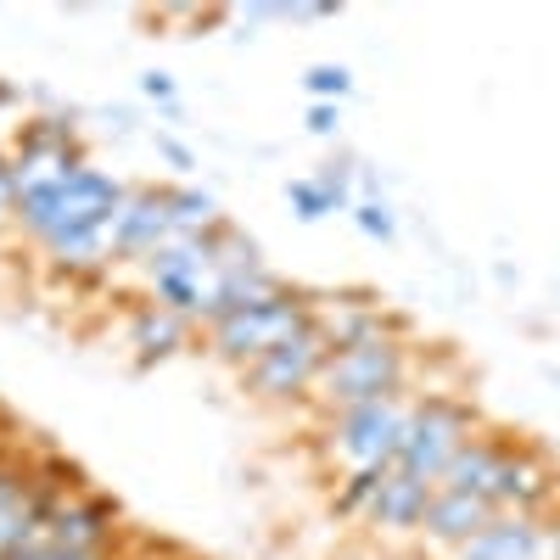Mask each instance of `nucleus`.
Returning <instances> with one entry per match:
<instances>
[{
    "instance_id": "1",
    "label": "nucleus",
    "mask_w": 560,
    "mask_h": 560,
    "mask_svg": "<svg viewBox=\"0 0 560 560\" xmlns=\"http://www.w3.org/2000/svg\"><path fill=\"white\" fill-rule=\"evenodd\" d=\"M124 191H129V185L113 179L96 163L68 168V174L45 179V185H34V191L18 197V230H23L28 242H39V247H57L68 236H84V230L107 224L118 213Z\"/></svg>"
},
{
    "instance_id": "2",
    "label": "nucleus",
    "mask_w": 560,
    "mask_h": 560,
    "mask_svg": "<svg viewBox=\"0 0 560 560\" xmlns=\"http://www.w3.org/2000/svg\"><path fill=\"white\" fill-rule=\"evenodd\" d=\"M409 376H415V353H409L404 337L359 342V348L331 353V364L319 370V382H314V393H308V409H314L319 420H331V415H342V409H359V404L409 393Z\"/></svg>"
},
{
    "instance_id": "3",
    "label": "nucleus",
    "mask_w": 560,
    "mask_h": 560,
    "mask_svg": "<svg viewBox=\"0 0 560 560\" xmlns=\"http://www.w3.org/2000/svg\"><path fill=\"white\" fill-rule=\"evenodd\" d=\"M314 325V292H303V287H287V292H275L269 303H258V308H247V314H236V319H224V325H213V331H202L208 337V353L219 359V364H230V370H247L269 353V348H280V342H292L298 331H308Z\"/></svg>"
},
{
    "instance_id": "4",
    "label": "nucleus",
    "mask_w": 560,
    "mask_h": 560,
    "mask_svg": "<svg viewBox=\"0 0 560 560\" xmlns=\"http://www.w3.org/2000/svg\"><path fill=\"white\" fill-rule=\"evenodd\" d=\"M482 432V415L477 404H465L454 393H415V409H409V427H404V443H398V465L427 482H443L448 459Z\"/></svg>"
},
{
    "instance_id": "5",
    "label": "nucleus",
    "mask_w": 560,
    "mask_h": 560,
    "mask_svg": "<svg viewBox=\"0 0 560 560\" xmlns=\"http://www.w3.org/2000/svg\"><path fill=\"white\" fill-rule=\"evenodd\" d=\"M409 409H415V393H393V398L331 415L325 420V454L342 465V477L348 471H387V465H398Z\"/></svg>"
},
{
    "instance_id": "6",
    "label": "nucleus",
    "mask_w": 560,
    "mask_h": 560,
    "mask_svg": "<svg viewBox=\"0 0 560 560\" xmlns=\"http://www.w3.org/2000/svg\"><path fill=\"white\" fill-rule=\"evenodd\" d=\"M140 280H147L152 303H163L168 314L191 319L202 331V314H208V298H213V253H208V236H174L163 242L147 264H135Z\"/></svg>"
},
{
    "instance_id": "7",
    "label": "nucleus",
    "mask_w": 560,
    "mask_h": 560,
    "mask_svg": "<svg viewBox=\"0 0 560 560\" xmlns=\"http://www.w3.org/2000/svg\"><path fill=\"white\" fill-rule=\"evenodd\" d=\"M331 364V342L319 337V325H308V331H298L292 342L269 348L253 370H247V393L264 398V404H308L319 370Z\"/></svg>"
},
{
    "instance_id": "8",
    "label": "nucleus",
    "mask_w": 560,
    "mask_h": 560,
    "mask_svg": "<svg viewBox=\"0 0 560 560\" xmlns=\"http://www.w3.org/2000/svg\"><path fill=\"white\" fill-rule=\"evenodd\" d=\"M555 493H560V471L549 465V454L533 448V443H522V438H510L488 504L493 510H516V516H549Z\"/></svg>"
},
{
    "instance_id": "9",
    "label": "nucleus",
    "mask_w": 560,
    "mask_h": 560,
    "mask_svg": "<svg viewBox=\"0 0 560 560\" xmlns=\"http://www.w3.org/2000/svg\"><path fill=\"white\" fill-rule=\"evenodd\" d=\"M124 533V516H118V504L102 499V493H68L57 499V510L45 516V544H57V549H79V555H113Z\"/></svg>"
},
{
    "instance_id": "10",
    "label": "nucleus",
    "mask_w": 560,
    "mask_h": 560,
    "mask_svg": "<svg viewBox=\"0 0 560 560\" xmlns=\"http://www.w3.org/2000/svg\"><path fill=\"white\" fill-rule=\"evenodd\" d=\"M107 230H113V258H124V264H147L163 242H174L163 185H129L118 213L107 219Z\"/></svg>"
},
{
    "instance_id": "11",
    "label": "nucleus",
    "mask_w": 560,
    "mask_h": 560,
    "mask_svg": "<svg viewBox=\"0 0 560 560\" xmlns=\"http://www.w3.org/2000/svg\"><path fill=\"white\" fill-rule=\"evenodd\" d=\"M432 499H438V482L404 471V465H387L376 493H370V504H364V522H376L382 533H420Z\"/></svg>"
},
{
    "instance_id": "12",
    "label": "nucleus",
    "mask_w": 560,
    "mask_h": 560,
    "mask_svg": "<svg viewBox=\"0 0 560 560\" xmlns=\"http://www.w3.org/2000/svg\"><path fill=\"white\" fill-rule=\"evenodd\" d=\"M454 560H549V516L499 510L471 544L454 549Z\"/></svg>"
},
{
    "instance_id": "13",
    "label": "nucleus",
    "mask_w": 560,
    "mask_h": 560,
    "mask_svg": "<svg viewBox=\"0 0 560 560\" xmlns=\"http://www.w3.org/2000/svg\"><path fill=\"white\" fill-rule=\"evenodd\" d=\"M499 516V510L488 504V499H477V493H448V488H438V499H432V510H427V544H443V549H459V544H471L488 522Z\"/></svg>"
},
{
    "instance_id": "14",
    "label": "nucleus",
    "mask_w": 560,
    "mask_h": 560,
    "mask_svg": "<svg viewBox=\"0 0 560 560\" xmlns=\"http://www.w3.org/2000/svg\"><path fill=\"white\" fill-rule=\"evenodd\" d=\"M275 292H287V280H280L275 269H236V275H213V298H208V314H202V331H213V325L236 319L258 303H269Z\"/></svg>"
},
{
    "instance_id": "15",
    "label": "nucleus",
    "mask_w": 560,
    "mask_h": 560,
    "mask_svg": "<svg viewBox=\"0 0 560 560\" xmlns=\"http://www.w3.org/2000/svg\"><path fill=\"white\" fill-rule=\"evenodd\" d=\"M197 325L191 319H179L168 314L163 303H140L129 308V348L140 353V364H158V359H174L185 342H191Z\"/></svg>"
},
{
    "instance_id": "16",
    "label": "nucleus",
    "mask_w": 560,
    "mask_h": 560,
    "mask_svg": "<svg viewBox=\"0 0 560 560\" xmlns=\"http://www.w3.org/2000/svg\"><path fill=\"white\" fill-rule=\"evenodd\" d=\"M504 443H510L504 432H477L471 443H465V448L448 459V471H443L438 488L488 499V493H493V477H499V459H504Z\"/></svg>"
},
{
    "instance_id": "17",
    "label": "nucleus",
    "mask_w": 560,
    "mask_h": 560,
    "mask_svg": "<svg viewBox=\"0 0 560 560\" xmlns=\"http://www.w3.org/2000/svg\"><path fill=\"white\" fill-rule=\"evenodd\" d=\"M163 202L174 219V236H213L224 224V208L202 191V185H163Z\"/></svg>"
},
{
    "instance_id": "18",
    "label": "nucleus",
    "mask_w": 560,
    "mask_h": 560,
    "mask_svg": "<svg viewBox=\"0 0 560 560\" xmlns=\"http://www.w3.org/2000/svg\"><path fill=\"white\" fill-rule=\"evenodd\" d=\"M79 124L62 118V113H45V118H28L12 140V152H39V158H62V152H79Z\"/></svg>"
},
{
    "instance_id": "19",
    "label": "nucleus",
    "mask_w": 560,
    "mask_h": 560,
    "mask_svg": "<svg viewBox=\"0 0 560 560\" xmlns=\"http://www.w3.org/2000/svg\"><path fill=\"white\" fill-rule=\"evenodd\" d=\"M287 202H292V213H298L303 224H319V219L342 213V208H337V197L325 191L319 179H292V185H287Z\"/></svg>"
},
{
    "instance_id": "20",
    "label": "nucleus",
    "mask_w": 560,
    "mask_h": 560,
    "mask_svg": "<svg viewBox=\"0 0 560 560\" xmlns=\"http://www.w3.org/2000/svg\"><path fill=\"white\" fill-rule=\"evenodd\" d=\"M303 84H308L314 102H331V107H337L348 90H353V73H348L342 62H314V68L303 73Z\"/></svg>"
},
{
    "instance_id": "21",
    "label": "nucleus",
    "mask_w": 560,
    "mask_h": 560,
    "mask_svg": "<svg viewBox=\"0 0 560 560\" xmlns=\"http://www.w3.org/2000/svg\"><path fill=\"white\" fill-rule=\"evenodd\" d=\"M376 482H382V471H348L331 504L342 510V516H364V504H370V493H376Z\"/></svg>"
},
{
    "instance_id": "22",
    "label": "nucleus",
    "mask_w": 560,
    "mask_h": 560,
    "mask_svg": "<svg viewBox=\"0 0 560 560\" xmlns=\"http://www.w3.org/2000/svg\"><path fill=\"white\" fill-rule=\"evenodd\" d=\"M353 224L364 230L370 242H393V230H398V224H393V208H387L382 197H364V202H353Z\"/></svg>"
},
{
    "instance_id": "23",
    "label": "nucleus",
    "mask_w": 560,
    "mask_h": 560,
    "mask_svg": "<svg viewBox=\"0 0 560 560\" xmlns=\"http://www.w3.org/2000/svg\"><path fill=\"white\" fill-rule=\"evenodd\" d=\"M314 179H319L325 191L337 197V208H342V213L353 208V163H325V168H319Z\"/></svg>"
},
{
    "instance_id": "24",
    "label": "nucleus",
    "mask_w": 560,
    "mask_h": 560,
    "mask_svg": "<svg viewBox=\"0 0 560 560\" xmlns=\"http://www.w3.org/2000/svg\"><path fill=\"white\" fill-rule=\"evenodd\" d=\"M337 129H342V113H337L331 102H314V107H308V135H319V140H331Z\"/></svg>"
},
{
    "instance_id": "25",
    "label": "nucleus",
    "mask_w": 560,
    "mask_h": 560,
    "mask_svg": "<svg viewBox=\"0 0 560 560\" xmlns=\"http://www.w3.org/2000/svg\"><path fill=\"white\" fill-rule=\"evenodd\" d=\"M18 224V185H12V168L0 163V230Z\"/></svg>"
},
{
    "instance_id": "26",
    "label": "nucleus",
    "mask_w": 560,
    "mask_h": 560,
    "mask_svg": "<svg viewBox=\"0 0 560 560\" xmlns=\"http://www.w3.org/2000/svg\"><path fill=\"white\" fill-rule=\"evenodd\" d=\"M140 90H147L152 102H168L174 107V79L168 73H147V79H140Z\"/></svg>"
},
{
    "instance_id": "27",
    "label": "nucleus",
    "mask_w": 560,
    "mask_h": 560,
    "mask_svg": "<svg viewBox=\"0 0 560 560\" xmlns=\"http://www.w3.org/2000/svg\"><path fill=\"white\" fill-rule=\"evenodd\" d=\"M158 152H163V158H168L174 168H191V163H197V158H191V152H185V147H179V140H168V135H158Z\"/></svg>"
},
{
    "instance_id": "28",
    "label": "nucleus",
    "mask_w": 560,
    "mask_h": 560,
    "mask_svg": "<svg viewBox=\"0 0 560 560\" xmlns=\"http://www.w3.org/2000/svg\"><path fill=\"white\" fill-rule=\"evenodd\" d=\"M549 560H560V516L549 522Z\"/></svg>"
},
{
    "instance_id": "29",
    "label": "nucleus",
    "mask_w": 560,
    "mask_h": 560,
    "mask_svg": "<svg viewBox=\"0 0 560 560\" xmlns=\"http://www.w3.org/2000/svg\"><path fill=\"white\" fill-rule=\"evenodd\" d=\"M12 102H18V90H12V84H0V113H7Z\"/></svg>"
},
{
    "instance_id": "30",
    "label": "nucleus",
    "mask_w": 560,
    "mask_h": 560,
    "mask_svg": "<svg viewBox=\"0 0 560 560\" xmlns=\"http://www.w3.org/2000/svg\"><path fill=\"white\" fill-rule=\"evenodd\" d=\"M7 158H12V147H0V163H7Z\"/></svg>"
}]
</instances>
